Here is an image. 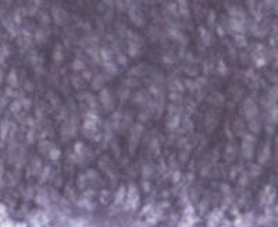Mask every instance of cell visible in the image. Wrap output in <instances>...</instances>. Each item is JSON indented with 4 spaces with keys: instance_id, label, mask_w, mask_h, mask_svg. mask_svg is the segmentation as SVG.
Wrapping results in <instances>:
<instances>
[{
    "instance_id": "7a4b0ae2",
    "label": "cell",
    "mask_w": 278,
    "mask_h": 227,
    "mask_svg": "<svg viewBox=\"0 0 278 227\" xmlns=\"http://www.w3.org/2000/svg\"><path fill=\"white\" fill-rule=\"evenodd\" d=\"M180 117H178L177 114H174V116H170V119H168V121H167V126H168V128H177L178 126H180Z\"/></svg>"
},
{
    "instance_id": "6da1fadb",
    "label": "cell",
    "mask_w": 278,
    "mask_h": 227,
    "mask_svg": "<svg viewBox=\"0 0 278 227\" xmlns=\"http://www.w3.org/2000/svg\"><path fill=\"white\" fill-rule=\"evenodd\" d=\"M243 110H245V116L248 120H253L257 117V106L255 105V102L248 99L243 105Z\"/></svg>"
}]
</instances>
